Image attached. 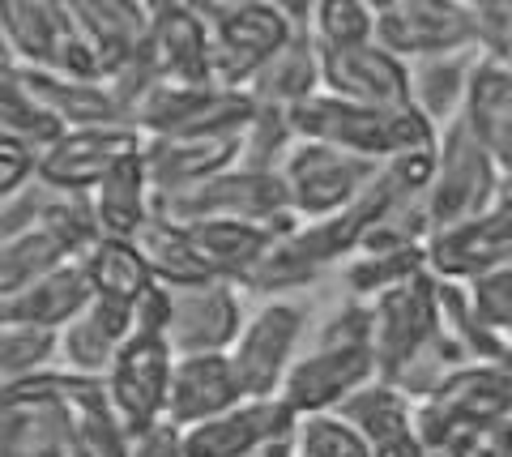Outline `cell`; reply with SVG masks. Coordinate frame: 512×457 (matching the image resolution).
Here are the masks:
<instances>
[{
  "mask_svg": "<svg viewBox=\"0 0 512 457\" xmlns=\"http://www.w3.org/2000/svg\"><path fill=\"white\" fill-rule=\"evenodd\" d=\"M474 65H478V52L436 56V60L410 65V99L431 124H436V129H444V124H453L461 116Z\"/></svg>",
  "mask_w": 512,
  "mask_h": 457,
  "instance_id": "d6a6232c",
  "label": "cell"
},
{
  "mask_svg": "<svg viewBox=\"0 0 512 457\" xmlns=\"http://www.w3.org/2000/svg\"><path fill=\"white\" fill-rule=\"evenodd\" d=\"M5 321H9V317H5V299H0V325H5Z\"/></svg>",
  "mask_w": 512,
  "mask_h": 457,
  "instance_id": "f6af8a7d",
  "label": "cell"
},
{
  "mask_svg": "<svg viewBox=\"0 0 512 457\" xmlns=\"http://www.w3.org/2000/svg\"><path fill=\"white\" fill-rule=\"evenodd\" d=\"M171 372H175L171 342L154 334H133L120 346V355L111 359V368L103 376L107 402L133 436L154 428L158 419H167Z\"/></svg>",
  "mask_w": 512,
  "mask_h": 457,
  "instance_id": "7c38bea8",
  "label": "cell"
},
{
  "mask_svg": "<svg viewBox=\"0 0 512 457\" xmlns=\"http://www.w3.org/2000/svg\"><path fill=\"white\" fill-rule=\"evenodd\" d=\"M500 197H504V176L491 163V154L474 141L461 116L453 124H444L440 146H436V171H431V184L423 193L431 235L491 210Z\"/></svg>",
  "mask_w": 512,
  "mask_h": 457,
  "instance_id": "5b68a950",
  "label": "cell"
},
{
  "mask_svg": "<svg viewBox=\"0 0 512 457\" xmlns=\"http://www.w3.org/2000/svg\"><path fill=\"white\" fill-rule=\"evenodd\" d=\"M94 218L107 240H141V231L154 223V184L146 159H128L90 193Z\"/></svg>",
  "mask_w": 512,
  "mask_h": 457,
  "instance_id": "83f0119b",
  "label": "cell"
},
{
  "mask_svg": "<svg viewBox=\"0 0 512 457\" xmlns=\"http://www.w3.org/2000/svg\"><path fill=\"white\" fill-rule=\"evenodd\" d=\"M320 90L333 94V99L389 107V112L414 107L410 65L397 60L393 52H384L380 43L346 47V52H320Z\"/></svg>",
  "mask_w": 512,
  "mask_h": 457,
  "instance_id": "2e32d148",
  "label": "cell"
},
{
  "mask_svg": "<svg viewBox=\"0 0 512 457\" xmlns=\"http://www.w3.org/2000/svg\"><path fill=\"white\" fill-rule=\"evenodd\" d=\"M56 355H60V338L52 334V329L5 321L0 325V393H5L9 385L26 381L30 372L52 368Z\"/></svg>",
  "mask_w": 512,
  "mask_h": 457,
  "instance_id": "d590c367",
  "label": "cell"
},
{
  "mask_svg": "<svg viewBox=\"0 0 512 457\" xmlns=\"http://www.w3.org/2000/svg\"><path fill=\"white\" fill-rule=\"evenodd\" d=\"M154 218H167V223H210V218L256 223L274 240H286L303 223L291 210V201H286L278 171H248V167H227L214 180L188 188V193L154 197Z\"/></svg>",
  "mask_w": 512,
  "mask_h": 457,
  "instance_id": "3957f363",
  "label": "cell"
},
{
  "mask_svg": "<svg viewBox=\"0 0 512 457\" xmlns=\"http://www.w3.org/2000/svg\"><path fill=\"white\" fill-rule=\"evenodd\" d=\"M461 124L491 154V163L500 167L504 184L512 188V69L508 65L478 56L470 90H466V107H461Z\"/></svg>",
  "mask_w": 512,
  "mask_h": 457,
  "instance_id": "603a6c76",
  "label": "cell"
},
{
  "mask_svg": "<svg viewBox=\"0 0 512 457\" xmlns=\"http://www.w3.org/2000/svg\"><path fill=\"white\" fill-rule=\"evenodd\" d=\"M504 265H512V188L491 210L427 240V270L448 282H474Z\"/></svg>",
  "mask_w": 512,
  "mask_h": 457,
  "instance_id": "5bb4252c",
  "label": "cell"
},
{
  "mask_svg": "<svg viewBox=\"0 0 512 457\" xmlns=\"http://www.w3.org/2000/svg\"><path fill=\"white\" fill-rule=\"evenodd\" d=\"M291 129L299 141H325L346 154H359L367 163H393L402 154L436 150L440 129L431 124L419 107H367L350 99H333V94H312L308 103L291 107Z\"/></svg>",
  "mask_w": 512,
  "mask_h": 457,
  "instance_id": "6da1fadb",
  "label": "cell"
},
{
  "mask_svg": "<svg viewBox=\"0 0 512 457\" xmlns=\"http://www.w3.org/2000/svg\"><path fill=\"white\" fill-rule=\"evenodd\" d=\"M367 381H376L372 346H312V351L299 355L291 364V372H286L278 402L295 419L329 415Z\"/></svg>",
  "mask_w": 512,
  "mask_h": 457,
  "instance_id": "4fadbf2b",
  "label": "cell"
},
{
  "mask_svg": "<svg viewBox=\"0 0 512 457\" xmlns=\"http://www.w3.org/2000/svg\"><path fill=\"white\" fill-rule=\"evenodd\" d=\"M295 457H372V445L342 415H303L295 423Z\"/></svg>",
  "mask_w": 512,
  "mask_h": 457,
  "instance_id": "74e56055",
  "label": "cell"
},
{
  "mask_svg": "<svg viewBox=\"0 0 512 457\" xmlns=\"http://www.w3.org/2000/svg\"><path fill=\"white\" fill-rule=\"evenodd\" d=\"M77 457H86V453H82V449H77Z\"/></svg>",
  "mask_w": 512,
  "mask_h": 457,
  "instance_id": "7dc6e473",
  "label": "cell"
},
{
  "mask_svg": "<svg viewBox=\"0 0 512 457\" xmlns=\"http://www.w3.org/2000/svg\"><path fill=\"white\" fill-rule=\"evenodd\" d=\"M192 235V248L214 282H231L244 291L265 252L274 248V235L256 223H227V218H210V223H184Z\"/></svg>",
  "mask_w": 512,
  "mask_h": 457,
  "instance_id": "d4e9b609",
  "label": "cell"
},
{
  "mask_svg": "<svg viewBox=\"0 0 512 457\" xmlns=\"http://www.w3.org/2000/svg\"><path fill=\"white\" fill-rule=\"evenodd\" d=\"M239 150H244V133H222V137H146V171L154 184V197L188 193L205 180H214L218 171L239 167Z\"/></svg>",
  "mask_w": 512,
  "mask_h": 457,
  "instance_id": "d6986e66",
  "label": "cell"
},
{
  "mask_svg": "<svg viewBox=\"0 0 512 457\" xmlns=\"http://www.w3.org/2000/svg\"><path fill=\"white\" fill-rule=\"evenodd\" d=\"M146 52L154 69L171 86H214V43L210 22L197 5L171 0V5H150V35Z\"/></svg>",
  "mask_w": 512,
  "mask_h": 457,
  "instance_id": "e0dca14e",
  "label": "cell"
},
{
  "mask_svg": "<svg viewBox=\"0 0 512 457\" xmlns=\"http://www.w3.org/2000/svg\"><path fill=\"white\" fill-rule=\"evenodd\" d=\"M0 65H5V69H18V65H13V56H9V47H5V35H0Z\"/></svg>",
  "mask_w": 512,
  "mask_h": 457,
  "instance_id": "ee69618b",
  "label": "cell"
},
{
  "mask_svg": "<svg viewBox=\"0 0 512 457\" xmlns=\"http://www.w3.org/2000/svg\"><path fill=\"white\" fill-rule=\"evenodd\" d=\"M376 9V43L406 65L478 52L474 13L461 0H384Z\"/></svg>",
  "mask_w": 512,
  "mask_h": 457,
  "instance_id": "ba28073f",
  "label": "cell"
},
{
  "mask_svg": "<svg viewBox=\"0 0 512 457\" xmlns=\"http://www.w3.org/2000/svg\"><path fill=\"white\" fill-rule=\"evenodd\" d=\"M146 150V133L137 124H99V129H69L52 146L39 150L35 180L52 193L90 197L120 163Z\"/></svg>",
  "mask_w": 512,
  "mask_h": 457,
  "instance_id": "9c48e42d",
  "label": "cell"
},
{
  "mask_svg": "<svg viewBox=\"0 0 512 457\" xmlns=\"http://www.w3.org/2000/svg\"><path fill=\"white\" fill-rule=\"evenodd\" d=\"M312 39L320 52L376 43V9L363 0H320L312 5Z\"/></svg>",
  "mask_w": 512,
  "mask_h": 457,
  "instance_id": "e575fe53",
  "label": "cell"
},
{
  "mask_svg": "<svg viewBox=\"0 0 512 457\" xmlns=\"http://www.w3.org/2000/svg\"><path fill=\"white\" fill-rule=\"evenodd\" d=\"M56 338H60L64 368H73L82 376H107L111 359L133 338V308L116 304V299H94L82 317L64 325Z\"/></svg>",
  "mask_w": 512,
  "mask_h": 457,
  "instance_id": "cb8c5ba5",
  "label": "cell"
},
{
  "mask_svg": "<svg viewBox=\"0 0 512 457\" xmlns=\"http://www.w3.org/2000/svg\"><path fill=\"white\" fill-rule=\"evenodd\" d=\"M90 304H94V287L86 278L82 257H77L69 265H60V270H52L47 278H39L35 287H26L22 295L5 299V317L18 325H35V329L60 334V329L82 317Z\"/></svg>",
  "mask_w": 512,
  "mask_h": 457,
  "instance_id": "484cf974",
  "label": "cell"
},
{
  "mask_svg": "<svg viewBox=\"0 0 512 457\" xmlns=\"http://www.w3.org/2000/svg\"><path fill=\"white\" fill-rule=\"evenodd\" d=\"M303 308L291 299H265L256 312H248L244 329L231 346V368L244 385V398H278L286 372L295 364V346L303 338Z\"/></svg>",
  "mask_w": 512,
  "mask_h": 457,
  "instance_id": "8fae6325",
  "label": "cell"
},
{
  "mask_svg": "<svg viewBox=\"0 0 512 457\" xmlns=\"http://www.w3.org/2000/svg\"><path fill=\"white\" fill-rule=\"evenodd\" d=\"M0 35L18 69L103 82L69 0H0Z\"/></svg>",
  "mask_w": 512,
  "mask_h": 457,
  "instance_id": "277c9868",
  "label": "cell"
},
{
  "mask_svg": "<svg viewBox=\"0 0 512 457\" xmlns=\"http://www.w3.org/2000/svg\"><path fill=\"white\" fill-rule=\"evenodd\" d=\"M210 22L214 43V86L248 90L286 39L312 18V5H282V0H231V5H197Z\"/></svg>",
  "mask_w": 512,
  "mask_h": 457,
  "instance_id": "7a4b0ae2",
  "label": "cell"
},
{
  "mask_svg": "<svg viewBox=\"0 0 512 457\" xmlns=\"http://www.w3.org/2000/svg\"><path fill=\"white\" fill-rule=\"evenodd\" d=\"M504 65H508V69H512V52H508V60H504Z\"/></svg>",
  "mask_w": 512,
  "mask_h": 457,
  "instance_id": "bcb514c9",
  "label": "cell"
},
{
  "mask_svg": "<svg viewBox=\"0 0 512 457\" xmlns=\"http://www.w3.org/2000/svg\"><path fill=\"white\" fill-rule=\"evenodd\" d=\"M316 346H372V304L350 299L333 317L320 325Z\"/></svg>",
  "mask_w": 512,
  "mask_h": 457,
  "instance_id": "60d3db41",
  "label": "cell"
},
{
  "mask_svg": "<svg viewBox=\"0 0 512 457\" xmlns=\"http://www.w3.org/2000/svg\"><path fill=\"white\" fill-rule=\"evenodd\" d=\"M342 274H346L350 295L363 299V304H372V299H380L384 291L402 287V282L431 274V270H427V248L410 244V248H363L346 261Z\"/></svg>",
  "mask_w": 512,
  "mask_h": 457,
  "instance_id": "836d02e7",
  "label": "cell"
},
{
  "mask_svg": "<svg viewBox=\"0 0 512 457\" xmlns=\"http://www.w3.org/2000/svg\"><path fill=\"white\" fill-rule=\"evenodd\" d=\"M22 82L64 133L69 129H99V124H128L120 116L116 99H111L107 82H77V77L30 73V69H22Z\"/></svg>",
  "mask_w": 512,
  "mask_h": 457,
  "instance_id": "f1b7e54d",
  "label": "cell"
},
{
  "mask_svg": "<svg viewBox=\"0 0 512 457\" xmlns=\"http://www.w3.org/2000/svg\"><path fill=\"white\" fill-rule=\"evenodd\" d=\"M376 171L380 163H367L359 154L325 146V141H295V150L278 167V180L291 210L303 223H316V218H329L346 210L350 201H359L367 184L376 180Z\"/></svg>",
  "mask_w": 512,
  "mask_h": 457,
  "instance_id": "52a82bcc",
  "label": "cell"
},
{
  "mask_svg": "<svg viewBox=\"0 0 512 457\" xmlns=\"http://www.w3.org/2000/svg\"><path fill=\"white\" fill-rule=\"evenodd\" d=\"M82 423L73 406L0 398V457H77Z\"/></svg>",
  "mask_w": 512,
  "mask_h": 457,
  "instance_id": "7402d4cb",
  "label": "cell"
},
{
  "mask_svg": "<svg viewBox=\"0 0 512 457\" xmlns=\"http://www.w3.org/2000/svg\"><path fill=\"white\" fill-rule=\"evenodd\" d=\"M295 129H291V112L278 107H256L248 129H244V150H239V167L248 171H278L286 163V154L295 150Z\"/></svg>",
  "mask_w": 512,
  "mask_h": 457,
  "instance_id": "8d00e7d4",
  "label": "cell"
},
{
  "mask_svg": "<svg viewBox=\"0 0 512 457\" xmlns=\"http://www.w3.org/2000/svg\"><path fill=\"white\" fill-rule=\"evenodd\" d=\"M244 402V385L231 368V355H175L167 419L175 428H197Z\"/></svg>",
  "mask_w": 512,
  "mask_h": 457,
  "instance_id": "ffe728a7",
  "label": "cell"
},
{
  "mask_svg": "<svg viewBox=\"0 0 512 457\" xmlns=\"http://www.w3.org/2000/svg\"><path fill=\"white\" fill-rule=\"evenodd\" d=\"M333 415H342L350 428L376 449L384 440L414 432V423H419V402H414L406 389H397L393 381H380L376 376V381H367L363 389L350 393Z\"/></svg>",
  "mask_w": 512,
  "mask_h": 457,
  "instance_id": "4dcf8cb0",
  "label": "cell"
},
{
  "mask_svg": "<svg viewBox=\"0 0 512 457\" xmlns=\"http://www.w3.org/2000/svg\"><path fill=\"white\" fill-rule=\"evenodd\" d=\"M256 103L248 90H222V86H158L146 107L133 116V124L146 137H222V133H244Z\"/></svg>",
  "mask_w": 512,
  "mask_h": 457,
  "instance_id": "30bf717a",
  "label": "cell"
},
{
  "mask_svg": "<svg viewBox=\"0 0 512 457\" xmlns=\"http://www.w3.org/2000/svg\"><path fill=\"white\" fill-rule=\"evenodd\" d=\"M295 415L278 398H244L235 411L184 428V457H261L295 432Z\"/></svg>",
  "mask_w": 512,
  "mask_h": 457,
  "instance_id": "ac0fdd59",
  "label": "cell"
},
{
  "mask_svg": "<svg viewBox=\"0 0 512 457\" xmlns=\"http://www.w3.org/2000/svg\"><path fill=\"white\" fill-rule=\"evenodd\" d=\"M466 291H470V312L478 317V325L500 338H512V265L466 282Z\"/></svg>",
  "mask_w": 512,
  "mask_h": 457,
  "instance_id": "f35d334b",
  "label": "cell"
},
{
  "mask_svg": "<svg viewBox=\"0 0 512 457\" xmlns=\"http://www.w3.org/2000/svg\"><path fill=\"white\" fill-rule=\"evenodd\" d=\"M495 419H512V372L504 364H461L419 402V436L431 453Z\"/></svg>",
  "mask_w": 512,
  "mask_h": 457,
  "instance_id": "8992f818",
  "label": "cell"
},
{
  "mask_svg": "<svg viewBox=\"0 0 512 457\" xmlns=\"http://www.w3.org/2000/svg\"><path fill=\"white\" fill-rule=\"evenodd\" d=\"M312 94H320V47L312 39V18H308L286 39L282 52L256 73V82L248 86V99L256 107L291 112V107L308 103Z\"/></svg>",
  "mask_w": 512,
  "mask_h": 457,
  "instance_id": "4316f807",
  "label": "cell"
},
{
  "mask_svg": "<svg viewBox=\"0 0 512 457\" xmlns=\"http://www.w3.org/2000/svg\"><path fill=\"white\" fill-rule=\"evenodd\" d=\"M69 5L103 82L141 56L150 35V5H137V0H69Z\"/></svg>",
  "mask_w": 512,
  "mask_h": 457,
  "instance_id": "44dd1931",
  "label": "cell"
},
{
  "mask_svg": "<svg viewBox=\"0 0 512 457\" xmlns=\"http://www.w3.org/2000/svg\"><path fill=\"white\" fill-rule=\"evenodd\" d=\"M69 261H77V248L47 218L22 235H9V240H0V299L22 295L26 287H35L39 278Z\"/></svg>",
  "mask_w": 512,
  "mask_h": 457,
  "instance_id": "f546056e",
  "label": "cell"
},
{
  "mask_svg": "<svg viewBox=\"0 0 512 457\" xmlns=\"http://www.w3.org/2000/svg\"><path fill=\"white\" fill-rule=\"evenodd\" d=\"M86 265V278L94 287V299H116V304L133 308L141 295L154 287V270H150V257L137 240H94L90 252L82 257Z\"/></svg>",
  "mask_w": 512,
  "mask_h": 457,
  "instance_id": "1f68e13d",
  "label": "cell"
},
{
  "mask_svg": "<svg viewBox=\"0 0 512 457\" xmlns=\"http://www.w3.org/2000/svg\"><path fill=\"white\" fill-rule=\"evenodd\" d=\"M244 291L231 282L171 287V329L175 355H227L244 329Z\"/></svg>",
  "mask_w": 512,
  "mask_h": 457,
  "instance_id": "9a60e30c",
  "label": "cell"
},
{
  "mask_svg": "<svg viewBox=\"0 0 512 457\" xmlns=\"http://www.w3.org/2000/svg\"><path fill=\"white\" fill-rule=\"evenodd\" d=\"M35 159H39L35 146L0 133V201H9L13 193H22L35 180Z\"/></svg>",
  "mask_w": 512,
  "mask_h": 457,
  "instance_id": "b9f144b4",
  "label": "cell"
},
{
  "mask_svg": "<svg viewBox=\"0 0 512 457\" xmlns=\"http://www.w3.org/2000/svg\"><path fill=\"white\" fill-rule=\"evenodd\" d=\"M171 329V287L154 282L133 304V334H154V338H167Z\"/></svg>",
  "mask_w": 512,
  "mask_h": 457,
  "instance_id": "7bdbcfd3",
  "label": "cell"
},
{
  "mask_svg": "<svg viewBox=\"0 0 512 457\" xmlns=\"http://www.w3.org/2000/svg\"><path fill=\"white\" fill-rule=\"evenodd\" d=\"M470 13H474L478 56L504 65L512 52V0H478V5H470Z\"/></svg>",
  "mask_w": 512,
  "mask_h": 457,
  "instance_id": "ab89813d",
  "label": "cell"
}]
</instances>
